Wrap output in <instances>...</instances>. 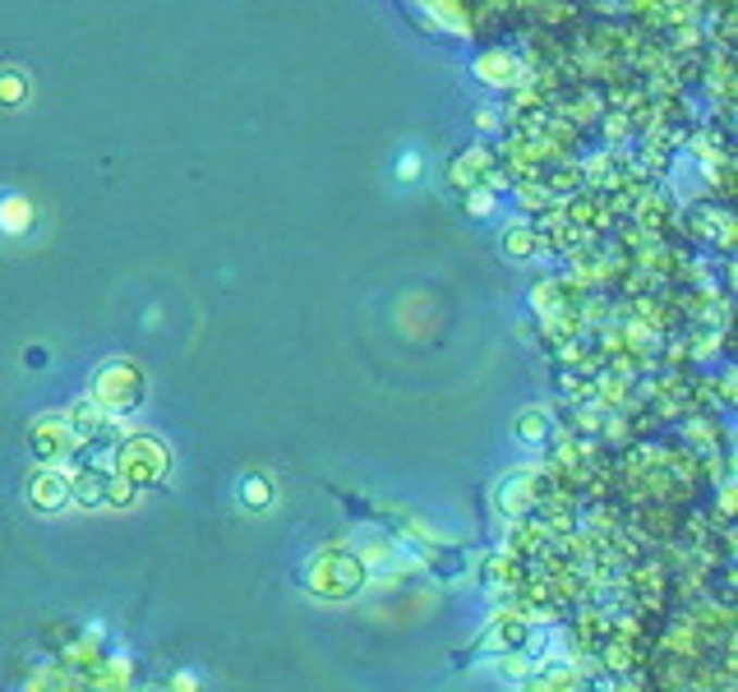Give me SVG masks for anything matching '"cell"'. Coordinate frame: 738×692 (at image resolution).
Listing matches in <instances>:
<instances>
[{
	"instance_id": "obj_1",
	"label": "cell",
	"mask_w": 738,
	"mask_h": 692,
	"mask_svg": "<svg viewBox=\"0 0 738 692\" xmlns=\"http://www.w3.org/2000/svg\"><path fill=\"white\" fill-rule=\"evenodd\" d=\"M365 586V564L352 549H323L315 564L305 568V591L319 601H346Z\"/></svg>"
},
{
	"instance_id": "obj_2",
	"label": "cell",
	"mask_w": 738,
	"mask_h": 692,
	"mask_svg": "<svg viewBox=\"0 0 738 692\" xmlns=\"http://www.w3.org/2000/svg\"><path fill=\"white\" fill-rule=\"evenodd\" d=\"M144 401V370L130 360H111L107 370H97L93 379V407L97 411H111V416H125Z\"/></svg>"
},
{
	"instance_id": "obj_3",
	"label": "cell",
	"mask_w": 738,
	"mask_h": 692,
	"mask_svg": "<svg viewBox=\"0 0 738 692\" xmlns=\"http://www.w3.org/2000/svg\"><path fill=\"white\" fill-rule=\"evenodd\" d=\"M171 467V457L167 448L158 444V438H148V434H134L130 444L121 448V457H115V475L130 480L134 490H144V485H158V480L167 475Z\"/></svg>"
},
{
	"instance_id": "obj_4",
	"label": "cell",
	"mask_w": 738,
	"mask_h": 692,
	"mask_svg": "<svg viewBox=\"0 0 738 692\" xmlns=\"http://www.w3.org/2000/svg\"><path fill=\"white\" fill-rule=\"evenodd\" d=\"M79 448V434L70 430V420H42V425H33V453L42 461H61Z\"/></svg>"
},
{
	"instance_id": "obj_5",
	"label": "cell",
	"mask_w": 738,
	"mask_h": 692,
	"mask_svg": "<svg viewBox=\"0 0 738 692\" xmlns=\"http://www.w3.org/2000/svg\"><path fill=\"white\" fill-rule=\"evenodd\" d=\"M28 498H33V508L37 512H61L70 504V475L65 471H37L33 475V485H28Z\"/></svg>"
},
{
	"instance_id": "obj_6",
	"label": "cell",
	"mask_w": 738,
	"mask_h": 692,
	"mask_svg": "<svg viewBox=\"0 0 738 692\" xmlns=\"http://www.w3.org/2000/svg\"><path fill=\"white\" fill-rule=\"evenodd\" d=\"M517 434L527 438V444H540V438L550 434V416L545 411H521L517 416Z\"/></svg>"
},
{
	"instance_id": "obj_7",
	"label": "cell",
	"mask_w": 738,
	"mask_h": 692,
	"mask_svg": "<svg viewBox=\"0 0 738 692\" xmlns=\"http://www.w3.org/2000/svg\"><path fill=\"white\" fill-rule=\"evenodd\" d=\"M241 498H245V508H268V498H273V485H268L263 475H249L245 485H241Z\"/></svg>"
},
{
	"instance_id": "obj_8",
	"label": "cell",
	"mask_w": 738,
	"mask_h": 692,
	"mask_svg": "<svg viewBox=\"0 0 738 692\" xmlns=\"http://www.w3.org/2000/svg\"><path fill=\"white\" fill-rule=\"evenodd\" d=\"M0 222H5V231H24V226H28V203H24V199H10V203H5V218H0Z\"/></svg>"
},
{
	"instance_id": "obj_9",
	"label": "cell",
	"mask_w": 738,
	"mask_h": 692,
	"mask_svg": "<svg viewBox=\"0 0 738 692\" xmlns=\"http://www.w3.org/2000/svg\"><path fill=\"white\" fill-rule=\"evenodd\" d=\"M0 98H5V107H19V98H24V79H19V74H5V79H0Z\"/></svg>"
},
{
	"instance_id": "obj_10",
	"label": "cell",
	"mask_w": 738,
	"mask_h": 692,
	"mask_svg": "<svg viewBox=\"0 0 738 692\" xmlns=\"http://www.w3.org/2000/svg\"><path fill=\"white\" fill-rule=\"evenodd\" d=\"M28 364L37 370V364H47V351H37V346H28Z\"/></svg>"
}]
</instances>
